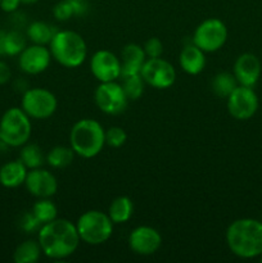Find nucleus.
I'll list each match as a JSON object with an SVG mask.
<instances>
[{
	"label": "nucleus",
	"instance_id": "obj_7",
	"mask_svg": "<svg viewBox=\"0 0 262 263\" xmlns=\"http://www.w3.org/2000/svg\"><path fill=\"white\" fill-rule=\"evenodd\" d=\"M228 36V27L222 21L218 18H207L197 26L192 43L204 53H215L223 48Z\"/></svg>",
	"mask_w": 262,
	"mask_h": 263
},
{
	"label": "nucleus",
	"instance_id": "obj_9",
	"mask_svg": "<svg viewBox=\"0 0 262 263\" xmlns=\"http://www.w3.org/2000/svg\"><path fill=\"white\" fill-rule=\"evenodd\" d=\"M94 102L100 112L109 116H117L125 112L128 104L122 85L118 81L99 82L94 91Z\"/></svg>",
	"mask_w": 262,
	"mask_h": 263
},
{
	"label": "nucleus",
	"instance_id": "obj_35",
	"mask_svg": "<svg viewBox=\"0 0 262 263\" xmlns=\"http://www.w3.org/2000/svg\"><path fill=\"white\" fill-rule=\"evenodd\" d=\"M4 35L5 31L0 30V55H4Z\"/></svg>",
	"mask_w": 262,
	"mask_h": 263
},
{
	"label": "nucleus",
	"instance_id": "obj_30",
	"mask_svg": "<svg viewBox=\"0 0 262 263\" xmlns=\"http://www.w3.org/2000/svg\"><path fill=\"white\" fill-rule=\"evenodd\" d=\"M127 140V134L120 126H112L105 130V145L110 148H121Z\"/></svg>",
	"mask_w": 262,
	"mask_h": 263
},
{
	"label": "nucleus",
	"instance_id": "obj_39",
	"mask_svg": "<svg viewBox=\"0 0 262 263\" xmlns=\"http://www.w3.org/2000/svg\"><path fill=\"white\" fill-rule=\"evenodd\" d=\"M0 2H2V0H0Z\"/></svg>",
	"mask_w": 262,
	"mask_h": 263
},
{
	"label": "nucleus",
	"instance_id": "obj_10",
	"mask_svg": "<svg viewBox=\"0 0 262 263\" xmlns=\"http://www.w3.org/2000/svg\"><path fill=\"white\" fill-rule=\"evenodd\" d=\"M146 85L154 89H169L176 81V69L163 58H146L140 71Z\"/></svg>",
	"mask_w": 262,
	"mask_h": 263
},
{
	"label": "nucleus",
	"instance_id": "obj_15",
	"mask_svg": "<svg viewBox=\"0 0 262 263\" xmlns=\"http://www.w3.org/2000/svg\"><path fill=\"white\" fill-rule=\"evenodd\" d=\"M25 186L27 192L35 198H51L58 192V180L48 170L39 168L28 170Z\"/></svg>",
	"mask_w": 262,
	"mask_h": 263
},
{
	"label": "nucleus",
	"instance_id": "obj_4",
	"mask_svg": "<svg viewBox=\"0 0 262 263\" xmlns=\"http://www.w3.org/2000/svg\"><path fill=\"white\" fill-rule=\"evenodd\" d=\"M48 48L51 58L66 68H77L87 58L86 41L76 31H57Z\"/></svg>",
	"mask_w": 262,
	"mask_h": 263
},
{
	"label": "nucleus",
	"instance_id": "obj_29",
	"mask_svg": "<svg viewBox=\"0 0 262 263\" xmlns=\"http://www.w3.org/2000/svg\"><path fill=\"white\" fill-rule=\"evenodd\" d=\"M121 79H122L121 85H122L128 100H138L144 94V87L146 84L140 73L128 74V76H123Z\"/></svg>",
	"mask_w": 262,
	"mask_h": 263
},
{
	"label": "nucleus",
	"instance_id": "obj_37",
	"mask_svg": "<svg viewBox=\"0 0 262 263\" xmlns=\"http://www.w3.org/2000/svg\"><path fill=\"white\" fill-rule=\"evenodd\" d=\"M259 261L262 262V254H261V256H259Z\"/></svg>",
	"mask_w": 262,
	"mask_h": 263
},
{
	"label": "nucleus",
	"instance_id": "obj_26",
	"mask_svg": "<svg viewBox=\"0 0 262 263\" xmlns=\"http://www.w3.org/2000/svg\"><path fill=\"white\" fill-rule=\"evenodd\" d=\"M32 215L41 226L58 217V208L50 200V198H39L38 202L32 205Z\"/></svg>",
	"mask_w": 262,
	"mask_h": 263
},
{
	"label": "nucleus",
	"instance_id": "obj_11",
	"mask_svg": "<svg viewBox=\"0 0 262 263\" xmlns=\"http://www.w3.org/2000/svg\"><path fill=\"white\" fill-rule=\"evenodd\" d=\"M228 110L233 118L238 121H247L256 115L258 109V97L253 87L238 85L234 91L226 98Z\"/></svg>",
	"mask_w": 262,
	"mask_h": 263
},
{
	"label": "nucleus",
	"instance_id": "obj_24",
	"mask_svg": "<svg viewBox=\"0 0 262 263\" xmlns=\"http://www.w3.org/2000/svg\"><path fill=\"white\" fill-rule=\"evenodd\" d=\"M85 9L84 0H62L54 5L53 14L58 21H68L74 15L84 14Z\"/></svg>",
	"mask_w": 262,
	"mask_h": 263
},
{
	"label": "nucleus",
	"instance_id": "obj_27",
	"mask_svg": "<svg viewBox=\"0 0 262 263\" xmlns=\"http://www.w3.org/2000/svg\"><path fill=\"white\" fill-rule=\"evenodd\" d=\"M239 84L236 81L235 76L231 72H220V73H217L213 77L212 82H211L212 91L217 97L225 98V99L234 91V89Z\"/></svg>",
	"mask_w": 262,
	"mask_h": 263
},
{
	"label": "nucleus",
	"instance_id": "obj_32",
	"mask_svg": "<svg viewBox=\"0 0 262 263\" xmlns=\"http://www.w3.org/2000/svg\"><path fill=\"white\" fill-rule=\"evenodd\" d=\"M20 226L23 231H26V233H38L41 228V225L39 223V221L36 220L35 216L32 215V212H26L25 215L21 217Z\"/></svg>",
	"mask_w": 262,
	"mask_h": 263
},
{
	"label": "nucleus",
	"instance_id": "obj_19",
	"mask_svg": "<svg viewBox=\"0 0 262 263\" xmlns=\"http://www.w3.org/2000/svg\"><path fill=\"white\" fill-rule=\"evenodd\" d=\"M27 172L28 168L20 159L7 162L0 167V185L7 189H14L25 185Z\"/></svg>",
	"mask_w": 262,
	"mask_h": 263
},
{
	"label": "nucleus",
	"instance_id": "obj_28",
	"mask_svg": "<svg viewBox=\"0 0 262 263\" xmlns=\"http://www.w3.org/2000/svg\"><path fill=\"white\" fill-rule=\"evenodd\" d=\"M27 46V36L20 31H8L4 35V55L15 57Z\"/></svg>",
	"mask_w": 262,
	"mask_h": 263
},
{
	"label": "nucleus",
	"instance_id": "obj_1",
	"mask_svg": "<svg viewBox=\"0 0 262 263\" xmlns=\"http://www.w3.org/2000/svg\"><path fill=\"white\" fill-rule=\"evenodd\" d=\"M38 241L44 256L51 259H64L77 251L81 240L76 223L57 217L41 226L38 231Z\"/></svg>",
	"mask_w": 262,
	"mask_h": 263
},
{
	"label": "nucleus",
	"instance_id": "obj_33",
	"mask_svg": "<svg viewBox=\"0 0 262 263\" xmlns=\"http://www.w3.org/2000/svg\"><path fill=\"white\" fill-rule=\"evenodd\" d=\"M21 4H22L21 0H2L0 2V9L5 13H14L17 12Z\"/></svg>",
	"mask_w": 262,
	"mask_h": 263
},
{
	"label": "nucleus",
	"instance_id": "obj_21",
	"mask_svg": "<svg viewBox=\"0 0 262 263\" xmlns=\"http://www.w3.org/2000/svg\"><path fill=\"white\" fill-rule=\"evenodd\" d=\"M55 32L57 30L50 23H46L44 21H35L28 25L26 36H27V40H30L32 44L48 46Z\"/></svg>",
	"mask_w": 262,
	"mask_h": 263
},
{
	"label": "nucleus",
	"instance_id": "obj_31",
	"mask_svg": "<svg viewBox=\"0 0 262 263\" xmlns=\"http://www.w3.org/2000/svg\"><path fill=\"white\" fill-rule=\"evenodd\" d=\"M146 58H159L163 54V44L158 37H149L143 45Z\"/></svg>",
	"mask_w": 262,
	"mask_h": 263
},
{
	"label": "nucleus",
	"instance_id": "obj_36",
	"mask_svg": "<svg viewBox=\"0 0 262 263\" xmlns=\"http://www.w3.org/2000/svg\"><path fill=\"white\" fill-rule=\"evenodd\" d=\"M40 0H21V3L22 4H27V5H31V4H36V3H39Z\"/></svg>",
	"mask_w": 262,
	"mask_h": 263
},
{
	"label": "nucleus",
	"instance_id": "obj_17",
	"mask_svg": "<svg viewBox=\"0 0 262 263\" xmlns=\"http://www.w3.org/2000/svg\"><path fill=\"white\" fill-rule=\"evenodd\" d=\"M121 61V77L128 74L140 73L143 64L145 63L146 55L144 53L143 46L139 44H127L122 48L120 54Z\"/></svg>",
	"mask_w": 262,
	"mask_h": 263
},
{
	"label": "nucleus",
	"instance_id": "obj_20",
	"mask_svg": "<svg viewBox=\"0 0 262 263\" xmlns=\"http://www.w3.org/2000/svg\"><path fill=\"white\" fill-rule=\"evenodd\" d=\"M108 216L115 225L126 223L134 213V203L128 197L121 195L115 198L108 208Z\"/></svg>",
	"mask_w": 262,
	"mask_h": 263
},
{
	"label": "nucleus",
	"instance_id": "obj_12",
	"mask_svg": "<svg viewBox=\"0 0 262 263\" xmlns=\"http://www.w3.org/2000/svg\"><path fill=\"white\" fill-rule=\"evenodd\" d=\"M90 71L99 82L118 81L121 79V61L110 50L102 49L90 58Z\"/></svg>",
	"mask_w": 262,
	"mask_h": 263
},
{
	"label": "nucleus",
	"instance_id": "obj_14",
	"mask_svg": "<svg viewBox=\"0 0 262 263\" xmlns=\"http://www.w3.org/2000/svg\"><path fill=\"white\" fill-rule=\"evenodd\" d=\"M162 246V236L152 226H138L128 235V247L138 256H152Z\"/></svg>",
	"mask_w": 262,
	"mask_h": 263
},
{
	"label": "nucleus",
	"instance_id": "obj_34",
	"mask_svg": "<svg viewBox=\"0 0 262 263\" xmlns=\"http://www.w3.org/2000/svg\"><path fill=\"white\" fill-rule=\"evenodd\" d=\"M10 77H12L10 67L4 61L0 59V85H5L7 82H9Z\"/></svg>",
	"mask_w": 262,
	"mask_h": 263
},
{
	"label": "nucleus",
	"instance_id": "obj_23",
	"mask_svg": "<svg viewBox=\"0 0 262 263\" xmlns=\"http://www.w3.org/2000/svg\"><path fill=\"white\" fill-rule=\"evenodd\" d=\"M74 156L76 154L71 146L57 145L48 152L45 156V162L51 168H64L73 162Z\"/></svg>",
	"mask_w": 262,
	"mask_h": 263
},
{
	"label": "nucleus",
	"instance_id": "obj_6",
	"mask_svg": "<svg viewBox=\"0 0 262 263\" xmlns=\"http://www.w3.org/2000/svg\"><path fill=\"white\" fill-rule=\"evenodd\" d=\"M2 140L12 148H20L28 143L32 134L31 118L22 108L12 107L4 112L0 118Z\"/></svg>",
	"mask_w": 262,
	"mask_h": 263
},
{
	"label": "nucleus",
	"instance_id": "obj_2",
	"mask_svg": "<svg viewBox=\"0 0 262 263\" xmlns=\"http://www.w3.org/2000/svg\"><path fill=\"white\" fill-rule=\"evenodd\" d=\"M226 244L234 256L244 259L262 254V222L254 218H239L229 225Z\"/></svg>",
	"mask_w": 262,
	"mask_h": 263
},
{
	"label": "nucleus",
	"instance_id": "obj_18",
	"mask_svg": "<svg viewBox=\"0 0 262 263\" xmlns=\"http://www.w3.org/2000/svg\"><path fill=\"white\" fill-rule=\"evenodd\" d=\"M179 64L185 73L197 76L205 67V53L193 43L188 44L180 51Z\"/></svg>",
	"mask_w": 262,
	"mask_h": 263
},
{
	"label": "nucleus",
	"instance_id": "obj_5",
	"mask_svg": "<svg viewBox=\"0 0 262 263\" xmlns=\"http://www.w3.org/2000/svg\"><path fill=\"white\" fill-rule=\"evenodd\" d=\"M115 223L108 213L90 210L82 213L76 221V229L80 240L89 246H100L105 243L113 234Z\"/></svg>",
	"mask_w": 262,
	"mask_h": 263
},
{
	"label": "nucleus",
	"instance_id": "obj_13",
	"mask_svg": "<svg viewBox=\"0 0 262 263\" xmlns=\"http://www.w3.org/2000/svg\"><path fill=\"white\" fill-rule=\"evenodd\" d=\"M50 50L46 45H27L18 55V66L27 74H40L49 68L51 62Z\"/></svg>",
	"mask_w": 262,
	"mask_h": 263
},
{
	"label": "nucleus",
	"instance_id": "obj_8",
	"mask_svg": "<svg viewBox=\"0 0 262 263\" xmlns=\"http://www.w3.org/2000/svg\"><path fill=\"white\" fill-rule=\"evenodd\" d=\"M21 108L33 120H46L55 113L58 108L57 97L44 87H31L22 95Z\"/></svg>",
	"mask_w": 262,
	"mask_h": 263
},
{
	"label": "nucleus",
	"instance_id": "obj_16",
	"mask_svg": "<svg viewBox=\"0 0 262 263\" xmlns=\"http://www.w3.org/2000/svg\"><path fill=\"white\" fill-rule=\"evenodd\" d=\"M261 62L252 53H243L235 59L233 73L239 85L253 87L261 77Z\"/></svg>",
	"mask_w": 262,
	"mask_h": 263
},
{
	"label": "nucleus",
	"instance_id": "obj_25",
	"mask_svg": "<svg viewBox=\"0 0 262 263\" xmlns=\"http://www.w3.org/2000/svg\"><path fill=\"white\" fill-rule=\"evenodd\" d=\"M20 152V161L27 167L28 170L39 168L43 167L45 163V156L43 153V149L38 145V144L32 143H26L25 145L21 146Z\"/></svg>",
	"mask_w": 262,
	"mask_h": 263
},
{
	"label": "nucleus",
	"instance_id": "obj_38",
	"mask_svg": "<svg viewBox=\"0 0 262 263\" xmlns=\"http://www.w3.org/2000/svg\"><path fill=\"white\" fill-rule=\"evenodd\" d=\"M0 141H2V133H0Z\"/></svg>",
	"mask_w": 262,
	"mask_h": 263
},
{
	"label": "nucleus",
	"instance_id": "obj_3",
	"mask_svg": "<svg viewBox=\"0 0 262 263\" xmlns=\"http://www.w3.org/2000/svg\"><path fill=\"white\" fill-rule=\"evenodd\" d=\"M105 145V130L92 118H82L69 131V146L74 154L90 159L97 157Z\"/></svg>",
	"mask_w": 262,
	"mask_h": 263
},
{
	"label": "nucleus",
	"instance_id": "obj_22",
	"mask_svg": "<svg viewBox=\"0 0 262 263\" xmlns=\"http://www.w3.org/2000/svg\"><path fill=\"white\" fill-rule=\"evenodd\" d=\"M41 254H43V251L39 241L28 239L17 246L13 253V261L15 263H35L40 259Z\"/></svg>",
	"mask_w": 262,
	"mask_h": 263
}]
</instances>
